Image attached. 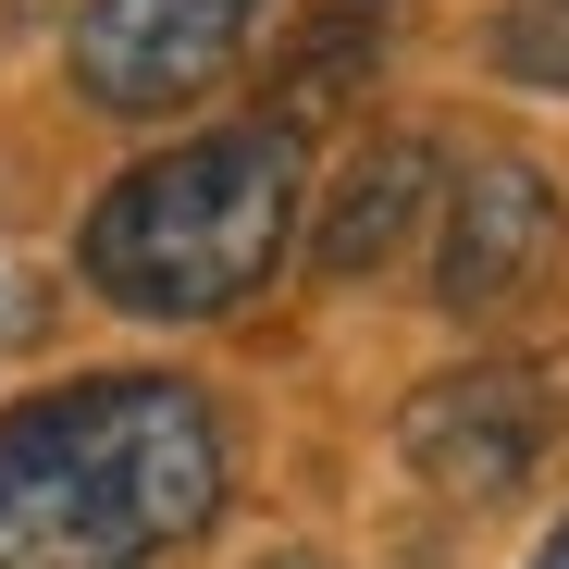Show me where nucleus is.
<instances>
[{
  "label": "nucleus",
  "instance_id": "7ed1b4c3",
  "mask_svg": "<svg viewBox=\"0 0 569 569\" xmlns=\"http://www.w3.org/2000/svg\"><path fill=\"white\" fill-rule=\"evenodd\" d=\"M248 26H260V0H87L74 13V87L124 124L186 112L248 50Z\"/></svg>",
  "mask_w": 569,
  "mask_h": 569
},
{
  "label": "nucleus",
  "instance_id": "6e6552de",
  "mask_svg": "<svg viewBox=\"0 0 569 569\" xmlns=\"http://www.w3.org/2000/svg\"><path fill=\"white\" fill-rule=\"evenodd\" d=\"M496 74L569 87V0H508V13H496Z\"/></svg>",
  "mask_w": 569,
  "mask_h": 569
},
{
  "label": "nucleus",
  "instance_id": "0eeeda50",
  "mask_svg": "<svg viewBox=\"0 0 569 569\" xmlns=\"http://www.w3.org/2000/svg\"><path fill=\"white\" fill-rule=\"evenodd\" d=\"M397 38H409V0H310V26L284 38V74H272V124L298 137V124L347 112L397 62Z\"/></svg>",
  "mask_w": 569,
  "mask_h": 569
},
{
  "label": "nucleus",
  "instance_id": "9d476101",
  "mask_svg": "<svg viewBox=\"0 0 569 569\" xmlns=\"http://www.w3.org/2000/svg\"><path fill=\"white\" fill-rule=\"evenodd\" d=\"M532 569H569V532H557V545H545V557H532Z\"/></svg>",
  "mask_w": 569,
  "mask_h": 569
},
{
  "label": "nucleus",
  "instance_id": "423d86ee",
  "mask_svg": "<svg viewBox=\"0 0 569 569\" xmlns=\"http://www.w3.org/2000/svg\"><path fill=\"white\" fill-rule=\"evenodd\" d=\"M433 211H446V161L433 137H385V149H359L335 173V199H322V272H385L397 248H433Z\"/></svg>",
  "mask_w": 569,
  "mask_h": 569
},
{
  "label": "nucleus",
  "instance_id": "1a4fd4ad",
  "mask_svg": "<svg viewBox=\"0 0 569 569\" xmlns=\"http://www.w3.org/2000/svg\"><path fill=\"white\" fill-rule=\"evenodd\" d=\"M260 569H335V557H260Z\"/></svg>",
  "mask_w": 569,
  "mask_h": 569
},
{
  "label": "nucleus",
  "instance_id": "20e7f679",
  "mask_svg": "<svg viewBox=\"0 0 569 569\" xmlns=\"http://www.w3.org/2000/svg\"><path fill=\"white\" fill-rule=\"evenodd\" d=\"M397 446H409V470L433 496H508L520 470L557 446V385L532 359H470V371H446V385L409 397Z\"/></svg>",
  "mask_w": 569,
  "mask_h": 569
},
{
  "label": "nucleus",
  "instance_id": "f257e3e1",
  "mask_svg": "<svg viewBox=\"0 0 569 569\" xmlns=\"http://www.w3.org/2000/svg\"><path fill=\"white\" fill-rule=\"evenodd\" d=\"M236 483L223 409L173 371L50 385L0 421V569H161Z\"/></svg>",
  "mask_w": 569,
  "mask_h": 569
},
{
  "label": "nucleus",
  "instance_id": "f03ea898",
  "mask_svg": "<svg viewBox=\"0 0 569 569\" xmlns=\"http://www.w3.org/2000/svg\"><path fill=\"white\" fill-rule=\"evenodd\" d=\"M284 248H298V137L272 112L112 173L87 236H74L87 284L112 310H137V322H223V310H248L284 272Z\"/></svg>",
  "mask_w": 569,
  "mask_h": 569
},
{
  "label": "nucleus",
  "instance_id": "39448f33",
  "mask_svg": "<svg viewBox=\"0 0 569 569\" xmlns=\"http://www.w3.org/2000/svg\"><path fill=\"white\" fill-rule=\"evenodd\" d=\"M557 260V186L532 161H458L433 211V298L446 310H508Z\"/></svg>",
  "mask_w": 569,
  "mask_h": 569
}]
</instances>
